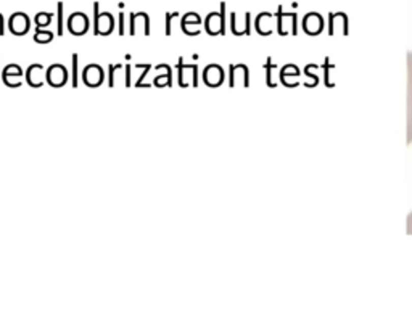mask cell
I'll list each match as a JSON object with an SVG mask.
<instances>
[{"mask_svg": "<svg viewBox=\"0 0 412 309\" xmlns=\"http://www.w3.org/2000/svg\"><path fill=\"white\" fill-rule=\"evenodd\" d=\"M114 18L110 12H100V2L94 4V34L108 36L114 31Z\"/></svg>", "mask_w": 412, "mask_h": 309, "instance_id": "obj_1", "label": "cell"}, {"mask_svg": "<svg viewBox=\"0 0 412 309\" xmlns=\"http://www.w3.org/2000/svg\"><path fill=\"white\" fill-rule=\"evenodd\" d=\"M204 29L210 36L225 34V4H221L219 13H210L204 19Z\"/></svg>", "mask_w": 412, "mask_h": 309, "instance_id": "obj_2", "label": "cell"}, {"mask_svg": "<svg viewBox=\"0 0 412 309\" xmlns=\"http://www.w3.org/2000/svg\"><path fill=\"white\" fill-rule=\"evenodd\" d=\"M8 29L15 36H24L31 29V19L23 12H16L8 19Z\"/></svg>", "mask_w": 412, "mask_h": 309, "instance_id": "obj_3", "label": "cell"}, {"mask_svg": "<svg viewBox=\"0 0 412 309\" xmlns=\"http://www.w3.org/2000/svg\"><path fill=\"white\" fill-rule=\"evenodd\" d=\"M91 21L85 13L82 12H74L70 18H68V31L73 36H82L89 31Z\"/></svg>", "mask_w": 412, "mask_h": 309, "instance_id": "obj_4", "label": "cell"}, {"mask_svg": "<svg viewBox=\"0 0 412 309\" xmlns=\"http://www.w3.org/2000/svg\"><path fill=\"white\" fill-rule=\"evenodd\" d=\"M181 29L187 36H198L201 33V18L198 13L189 12L181 19Z\"/></svg>", "mask_w": 412, "mask_h": 309, "instance_id": "obj_5", "label": "cell"}, {"mask_svg": "<svg viewBox=\"0 0 412 309\" xmlns=\"http://www.w3.org/2000/svg\"><path fill=\"white\" fill-rule=\"evenodd\" d=\"M407 143H412V52L407 53Z\"/></svg>", "mask_w": 412, "mask_h": 309, "instance_id": "obj_6", "label": "cell"}, {"mask_svg": "<svg viewBox=\"0 0 412 309\" xmlns=\"http://www.w3.org/2000/svg\"><path fill=\"white\" fill-rule=\"evenodd\" d=\"M129 27H131V31H129L131 36H135L137 29H139V27H143V34L145 36H150V18H149V15H146L145 12L131 13Z\"/></svg>", "mask_w": 412, "mask_h": 309, "instance_id": "obj_7", "label": "cell"}, {"mask_svg": "<svg viewBox=\"0 0 412 309\" xmlns=\"http://www.w3.org/2000/svg\"><path fill=\"white\" fill-rule=\"evenodd\" d=\"M45 79L52 87H62L68 81V73L62 65H52L47 70Z\"/></svg>", "mask_w": 412, "mask_h": 309, "instance_id": "obj_8", "label": "cell"}, {"mask_svg": "<svg viewBox=\"0 0 412 309\" xmlns=\"http://www.w3.org/2000/svg\"><path fill=\"white\" fill-rule=\"evenodd\" d=\"M82 79L89 87H99L103 82V71L100 66L97 65H89L84 68L82 71Z\"/></svg>", "mask_w": 412, "mask_h": 309, "instance_id": "obj_9", "label": "cell"}, {"mask_svg": "<svg viewBox=\"0 0 412 309\" xmlns=\"http://www.w3.org/2000/svg\"><path fill=\"white\" fill-rule=\"evenodd\" d=\"M203 81L210 87H218L224 81V73L218 65H210L203 71Z\"/></svg>", "mask_w": 412, "mask_h": 309, "instance_id": "obj_10", "label": "cell"}, {"mask_svg": "<svg viewBox=\"0 0 412 309\" xmlns=\"http://www.w3.org/2000/svg\"><path fill=\"white\" fill-rule=\"evenodd\" d=\"M21 76H23V70H21V68H19L18 65H15V63H12V65H8L5 70H4L2 79H4L5 85L12 87V89H16V87L21 85V82H16L13 79H19Z\"/></svg>", "mask_w": 412, "mask_h": 309, "instance_id": "obj_11", "label": "cell"}, {"mask_svg": "<svg viewBox=\"0 0 412 309\" xmlns=\"http://www.w3.org/2000/svg\"><path fill=\"white\" fill-rule=\"evenodd\" d=\"M44 70H45V68L42 65H39V63L29 66L27 71H26V81H27V84L31 85V87H36V89H37V87H41L44 84V79H42L39 73H42Z\"/></svg>", "mask_w": 412, "mask_h": 309, "instance_id": "obj_12", "label": "cell"}, {"mask_svg": "<svg viewBox=\"0 0 412 309\" xmlns=\"http://www.w3.org/2000/svg\"><path fill=\"white\" fill-rule=\"evenodd\" d=\"M52 19H53V15L52 13H47V12H39L36 16H34V24H36V29H45L47 26L52 24Z\"/></svg>", "mask_w": 412, "mask_h": 309, "instance_id": "obj_13", "label": "cell"}, {"mask_svg": "<svg viewBox=\"0 0 412 309\" xmlns=\"http://www.w3.org/2000/svg\"><path fill=\"white\" fill-rule=\"evenodd\" d=\"M53 41V33L45 31V29H36L34 33V42L37 44H48Z\"/></svg>", "mask_w": 412, "mask_h": 309, "instance_id": "obj_14", "label": "cell"}, {"mask_svg": "<svg viewBox=\"0 0 412 309\" xmlns=\"http://www.w3.org/2000/svg\"><path fill=\"white\" fill-rule=\"evenodd\" d=\"M63 10H65V4L63 2H58L56 4V29H58V36H63V31H65Z\"/></svg>", "mask_w": 412, "mask_h": 309, "instance_id": "obj_15", "label": "cell"}, {"mask_svg": "<svg viewBox=\"0 0 412 309\" xmlns=\"http://www.w3.org/2000/svg\"><path fill=\"white\" fill-rule=\"evenodd\" d=\"M171 76H172V70L169 68V70L166 71V74H161V76H156V77H155V85H156V87L172 85V79H171Z\"/></svg>", "mask_w": 412, "mask_h": 309, "instance_id": "obj_16", "label": "cell"}, {"mask_svg": "<svg viewBox=\"0 0 412 309\" xmlns=\"http://www.w3.org/2000/svg\"><path fill=\"white\" fill-rule=\"evenodd\" d=\"M179 16V13L178 12H168L166 13V16H164V24H166V29H164V33H166V36H171L172 34V19L174 18H178Z\"/></svg>", "mask_w": 412, "mask_h": 309, "instance_id": "obj_17", "label": "cell"}, {"mask_svg": "<svg viewBox=\"0 0 412 309\" xmlns=\"http://www.w3.org/2000/svg\"><path fill=\"white\" fill-rule=\"evenodd\" d=\"M77 60H79L77 53H73L71 56V85L73 87H77Z\"/></svg>", "mask_w": 412, "mask_h": 309, "instance_id": "obj_18", "label": "cell"}, {"mask_svg": "<svg viewBox=\"0 0 412 309\" xmlns=\"http://www.w3.org/2000/svg\"><path fill=\"white\" fill-rule=\"evenodd\" d=\"M117 70H123V65H110V77H108V84H110V87L114 85V73Z\"/></svg>", "mask_w": 412, "mask_h": 309, "instance_id": "obj_19", "label": "cell"}, {"mask_svg": "<svg viewBox=\"0 0 412 309\" xmlns=\"http://www.w3.org/2000/svg\"><path fill=\"white\" fill-rule=\"evenodd\" d=\"M142 68H143V73H142V76L139 77V79L135 81V87H140V85H142V81L145 79V76L149 74V71L152 70V66H150V65H142Z\"/></svg>", "mask_w": 412, "mask_h": 309, "instance_id": "obj_20", "label": "cell"}, {"mask_svg": "<svg viewBox=\"0 0 412 309\" xmlns=\"http://www.w3.org/2000/svg\"><path fill=\"white\" fill-rule=\"evenodd\" d=\"M126 87H131L132 82H131V65H126Z\"/></svg>", "mask_w": 412, "mask_h": 309, "instance_id": "obj_21", "label": "cell"}, {"mask_svg": "<svg viewBox=\"0 0 412 309\" xmlns=\"http://www.w3.org/2000/svg\"><path fill=\"white\" fill-rule=\"evenodd\" d=\"M124 34V13L120 12V36Z\"/></svg>", "mask_w": 412, "mask_h": 309, "instance_id": "obj_22", "label": "cell"}, {"mask_svg": "<svg viewBox=\"0 0 412 309\" xmlns=\"http://www.w3.org/2000/svg\"><path fill=\"white\" fill-rule=\"evenodd\" d=\"M407 234L412 235V212H409L407 216Z\"/></svg>", "mask_w": 412, "mask_h": 309, "instance_id": "obj_23", "label": "cell"}, {"mask_svg": "<svg viewBox=\"0 0 412 309\" xmlns=\"http://www.w3.org/2000/svg\"><path fill=\"white\" fill-rule=\"evenodd\" d=\"M5 34V24H4V16L0 13V36Z\"/></svg>", "mask_w": 412, "mask_h": 309, "instance_id": "obj_24", "label": "cell"}]
</instances>
